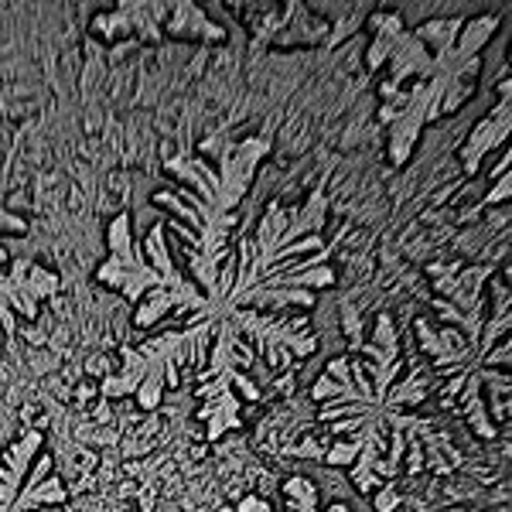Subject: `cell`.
<instances>
[{"label": "cell", "instance_id": "11", "mask_svg": "<svg viewBox=\"0 0 512 512\" xmlns=\"http://www.w3.org/2000/svg\"><path fill=\"white\" fill-rule=\"evenodd\" d=\"M509 175H502L499 178V185H495V192H489V198H485V202L482 205H495V202H506V198H509Z\"/></svg>", "mask_w": 512, "mask_h": 512}, {"label": "cell", "instance_id": "4", "mask_svg": "<svg viewBox=\"0 0 512 512\" xmlns=\"http://www.w3.org/2000/svg\"><path fill=\"white\" fill-rule=\"evenodd\" d=\"M48 502H69V489H65L62 475H45L35 485H24L18 499L11 502V509H38Z\"/></svg>", "mask_w": 512, "mask_h": 512}, {"label": "cell", "instance_id": "1", "mask_svg": "<svg viewBox=\"0 0 512 512\" xmlns=\"http://www.w3.org/2000/svg\"><path fill=\"white\" fill-rule=\"evenodd\" d=\"M41 441H45V434L38 427H24L21 441L0 454V509H11V502L18 499L21 478L28 475V465L35 461Z\"/></svg>", "mask_w": 512, "mask_h": 512}, {"label": "cell", "instance_id": "2", "mask_svg": "<svg viewBox=\"0 0 512 512\" xmlns=\"http://www.w3.org/2000/svg\"><path fill=\"white\" fill-rule=\"evenodd\" d=\"M499 93H502L499 110L489 113V117L478 123V127L472 130V137H468V144L461 147V161H465L468 175H478V164H482L485 154L495 151V147H499L509 134V82H502Z\"/></svg>", "mask_w": 512, "mask_h": 512}, {"label": "cell", "instance_id": "10", "mask_svg": "<svg viewBox=\"0 0 512 512\" xmlns=\"http://www.w3.org/2000/svg\"><path fill=\"white\" fill-rule=\"evenodd\" d=\"M396 502H400V495H396V485L390 482L386 489H379L376 495V509H396Z\"/></svg>", "mask_w": 512, "mask_h": 512}, {"label": "cell", "instance_id": "3", "mask_svg": "<svg viewBox=\"0 0 512 512\" xmlns=\"http://www.w3.org/2000/svg\"><path fill=\"white\" fill-rule=\"evenodd\" d=\"M198 420H209L205 437L216 444L226 431H236L239 427V396L233 390H222L219 396H212V400L198 410Z\"/></svg>", "mask_w": 512, "mask_h": 512}, {"label": "cell", "instance_id": "6", "mask_svg": "<svg viewBox=\"0 0 512 512\" xmlns=\"http://www.w3.org/2000/svg\"><path fill=\"white\" fill-rule=\"evenodd\" d=\"M284 495L291 499L294 509H318V489L311 485V478L304 475H291L284 482Z\"/></svg>", "mask_w": 512, "mask_h": 512}, {"label": "cell", "instance_id": "5", "mask_svg": "<svg viewBox=\"0 0 512 512\" xmlns=\"http://www.w3.org/2000/svg\"><path fill=\"white\" fill-rule=\"evenodd\" d=\"M175 11V18H171V35L175 38H188V31L192 35H202L205 41H222L226 35H222V28H216V24H209V18H205V11H198V7L192 4H178L171 7Z\"/></svg>", "mask_w": 512, "mask_h": 512}, {"label": "cell", "instance_id": "8", "mask_svg": "<svg viewBox=\"0 0 512 512\" xmlns=\"http://www.w3.org/2000/svg\"><path fill=\"white\" fill-rule=\"evenodd\" d=\"M154 202H158V205H168V209H175L185 222H192L195 229H202V219H198V212H195V209H188V205H181V202H178V195L158 192V195H154Z\"/></svg>", "mask_w": 512, "mask_h": 512}, {"label": "cell", "instance_id": "7", "mask_svg": "<svg viewBox=\"0 0 512 512\" xmlns=\"http://www.w3.org/2000/svg\"><path fill=\"white\" fill-rule=\"evenodd\" d=\"M321 458L328 461V465H349V461L359 458V441H345V444H335V448H328Z\"/></svg>", "mask_w": 512, "mask_h": 512}, {"label": "cell", "instance_id": "9", "mask_svg": "<svg viewBox=\"0 0 512 512\" xmlns=\"http://www.w3.org/2000/svg\"><path fill=\"white\" fill-rule=\"evenodd\" d=\"M236 509L239 512H246V509H250V512H270L274 506H270V502H263L260 495H243V499L236 502Z\"/></svg>", "mask_w": 512, "mask_h": 512}]
</instances>
